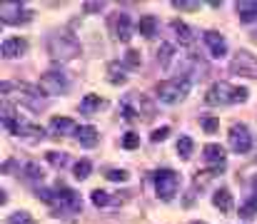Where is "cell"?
Returning a JSON list of instances; mask_svg holds the SVG:
<instances>
[{"label": "cell", "instance_id": "cell-1", "mask_svg": "<svg viewBox=\"0 0 257 224\" xmlns=\"http://www.w3.org/2000/svg\"><path fill=\"white\" fill-rule=\"evenodd\" d=\"M247 95H250L247 87H237V85H230V82H215V85H210L207 95H205V102L212 105V107L237 105V102H245Z\"/></svg>", "mask_w": 257, "mask_h": 224}, {"label": "cell", "instance_id": "cell-2", "mask_svg": "<svg viewBox=\"0 0 257 224\" xmlns=\"http://www.w3.org/2000/svg\"><path fill=\"white\" fill-rule=\"evenodd\" d=\"M192 82L187 77H170V80H162L158 82L155 93H158V100L165 102V105H175V102H182L190 93Z\"/></svg>", "mask_w": 257, "mask_h": 224}, {"label": "cell", "instance_id": "cell-3", "mask_svg": "<svg viewBox=\"0 0 257 224\" xmlns=\"http://www.w3.org/2000/svg\"><path fill=\"white\" fill-rule=\"evenodd\" d=\"M80 53V45L70 35H50L48 37V55L55 62H68Z\"/></svg>", "mask_w": 257, "mask_h": 224}, {"label": "cell", "instance_id": "cell-4", "mask_svg": "<svg viewBox=\"0 0 257 224\" xmlns=\"http://www.w3.org/2000/svg\"><path fill=\"white\" fill-rule=\"evenodd\" d=\"M178 187H180V174L178 172H173V169H158L155 172V192H158V199L170 202V199L178 194Z\"/></svg>", "mask_w": 257, "mask_h": 224}, {"label": "cell", "instance_id": "cell-5", "mask_svg": "<svg viewBox=\"0 0 257 224\" xmlns=\"http://www.w3.org/2000/svg\"><path fill=\"white\" fill-rule=\"evenodd\" d=\"M68 87H70L68 75L65 73H55V70L45 73V75L40 77V82H38V90H40L42 95H65Z\"/></svg>", "mask_w": 257, "mask_h": 224}, {"label": "cell", "instance_id": "cell-6", "mask_svg": "<svg viewBox=\"0 0 257 224\" xmlns=\"http://www.w3.org/2000/svg\"><path fill=\"white\" fill-rule=\"evenodd\" d=\"M33 18L30 10H25L23 3H0V20L8 22V25H18V22H28Z\"/></svg>", "mask_w": 257, "mask_h": 224}, {"label": "cell", "instance_id": "cell-7", "mask_svg": "<svg viewBox=\"0 0 257 224\" xmlns=\"http://www.w3.org/2000/svg\"><path fill=\"white\" fill-rule=\"evenodd\" d=\"M230 70L235 75H245V77H257V57L247 50H240L237 55L232 57Z\"/></svg>", "mask_w": 257, "mask_h": 224}, {"label": "cell", "instance_id": "cell-8", "mask_svg": "<svg viewBox=\"0 0 257 224\" xmlns=\"http://www.w3.org/2000/svg\"><path fill=\"white\" fill-rule=\"evenodd\" d=\"M230 147L235 149V152H240V154H245V152H250V147H252V134H250V130L245 127V125H232V130H230Z\"/></svg>", "mask_w": 257, "mask_h": 224}, {"label": "cell", "instance_id": "cell-9", "mask_svg": "<svg viewBox=\"0 0 257 224\" xmlns=\"http://www.w3.org/2000/svg\"><path fill=\"white\" fill-rule=\"evenodd\" d=\"M205 162L210 165V172H222L225 169V147L222 145H215L210 142L205 145Z\"/></svg>", "mask_w": 257, "mask_h": 224}, {"label": "cell", "instance_id": "cell-10", "mask_svg": "<svg viewBox=\"0 0 257 224\" xmlns=\"http://www.w3.org/2000/svg\"><path fill=\"white\" fill-rule=\"evenodd\" d=\"M110 25H113V33H115L118 40L127 42L133 37V20H130L127 13H115V18L110 20Z\"/></svg>", "mask_w": 257, "mask_h": 224}, {"label": "cell", "instance_id": "cell-11", "mask_svg": "<svg viewBox=\"0 0 257 224\" xmlns=\"http://www.w3.org/2000/svg\"><path fill=\"white\" fill-rule=\"evenodd\" d=\"M202 40H205V45H207V50L212 53V57H225V55H227V42H225V37H222L220 33L207 30V33L202 35Z\"/></svg>", "mask_w": 257, "mask_h": 224}, {"label": "cell", "instance_id": "cell-12", "mask_svg": "<svg viewBox=\"0 0 257 224\" xmlns=\"http://www.w3.org/2000/svg\"><path fill=\"white\" fill-rule=\"evenodd\" d=\"M0 53H3V57H20L28 53V42L23 37H5Z\"/></svg>", "mask_w": 257, "mask_h": 224}, {"label": "cell", "instance_id": "cell-13", "mask_svg": "<svg viewBox=\"0 0 257 224\" xmlns=\"http://www.w3.org/2000/svg\"><path fill=\"white\" fill-rule=\"evenodd\" d=\"M75 137H78V142L85 145V147H95V145H98V130H95L93 125H82V127H78Z\"/></svg>", "mask_w": 257, "mask_h": 224}, {"label": "cell", "instance_id": "cell-14", "mask_svg": "<svg viewBox=\"0 0 257 224\" xmlns=\"http://www.w3.org/2000/svg\"><path fill=\"white\" fill-rule=\"evenodd\" d=\"M212 205H215L220 212H232V207H235V202H232V194H230V189H217L215 194H212Z\"/></svg>", "mask_w": 257, "mask_h": 224}, {"label": "cell", "instance_id": "cell-15", "mask_svg": "<svg viewBox=\"0 0 257 224\" xmlns=\"http://www.w3.org/2000/svg\"><path fill=\"white\" fill-rule=\"evenodd\" d=\"M50 130L55 134H68V132H78V125L70 117H53L50 120Z\"/></svg>", "mask_w": 257, "mask_h": 224}, {"label": "cell", "instance_id": "cell-16", "mask_svg": "<svg viewBox=\"0 0 257 224\" xmlns=\"http://www.w3.org/2000/svg\"><path fill=\"white\" fill-rule=\"evenodd\" d=\"M138 33L142 37H153L158 33V18L155 15H142L140 22H138Z\"/></svg>", "mask_w": 257, "mask_h": 224}, {"label": "cell", "instance_id": "cell-17", "mask_svg": "<svg viewBox=\"0 0 257 224\" xmlns=\"http://www.w3.org/2000/svg\"><path fill=\"white\" fill-rule=\"evenodd\" d=\"M237 15H240L242 22L257 20V0H245V3H237Z\"/></svg>", "mask_w": 257, "mask_h": 224}, {"label": "cell", "instance_id": "cell-18", "mask_svg": "<svg viewBox=\"0 0 257 224\" xmlns=\"http://www.w3.org/2000/svg\"><path fill=\"white\" fill-rule=\"evenodd\" d=\"M173 30L178 33L180 42H185V45H190L192 40H195V33H192V28H187L182 20H173Z\"/></svg>", "mask_w": 257, "mask_h": 224}, {"label": "cell", "instance_id": "cell-19", "mask_svg": "<svg viewBox=\"0 0 257 224\" xmlns=\"http://www.w3.org/2000/svg\"><path fill=\"white\" fill-rule=\"evenodd\" d=\"M108 80L113 82V85H122L125 80H127V75H125V65H120V62H110L108 65Z\"/></svg>", "mask_w": 257, "mask_h": 224}, {"label": "cell", "instance_id": "cell-20", "mask_svg": "<svg viewBox=\"0 0 257 224\" xmlns=\"http://www.w3.org/2000/svg\"><path fill=\"white\" fill-rule=\"evenodd\" d=\"M255 214H257V192H252L250 199L240 207V217H242V219H252Z\"/></svg>", "mask_w": 257, "mask_h": 224}, {"label": "cell", "instance_id": "cell-21", "mask_svg": "<svg viewBox=\"0 0 257 224\" xmlns=\"http://www.w3.org/2000/svg\"><path fill=\"white\" fill-rule=\"evenodd\" d=\"M105 102L100 100V95H85L82 97V102H80V110L82 112H95V110H100Z\"/></svg>", "mask_w": 257, "mask_h": 224}, {"label": "cell", "instance_id": "cell-22", "mask_svg": "<svg viewBox=\"0 0 257 224\" xmlns=\"http://www.w3.org/2000/svg\"><path fill=\"white\" fill-rule=\"evenodd\" d=\"M178 154L182 157V160H187V157L192 154V137H187V134H182V137L178 140Z\"/></svg>", "mask_w": 257, "mask_h": 224}, {"label": "cell", "instance_id": "cell-23", "mask_svg": "<svg viewBox=\"0 0 257 224\" xmlns=\"http://www.w3.org/2000/svg\"><path fill=\"white\" fill-rule=\"evenodd\" d=\"M90 199H93L95 207H105V205H110V202H113L110 199V192H105V189H93V197Z\"/></svg>", "mask_w": 257, "mask_h": 224}, {"label": "cell", "instance_id": "cell-24", "mask_svg": "<svg viewBox=\"0 0 257 224\" xmlns=\"http://www.w3.org/2000/svg\"><path fill=\"white\" fill-rule=\"evenodd\" d=\"M75 179H85V177H90V172H93V165H90V160H80L78 165H75Z\"/></svg>", "mask_w": 257, "mask_h": 224}, {"label": "cell", "instance_id": "cell-25", "mask_svg": "<svg viewBox=\"0 0 257 224\" xmlns=\"http://www.w3.org/2000/svg\"><path fill=\"white\" fill-rule=\"evenodd\" d=\"M25 177L30 182H42V169L38 165H25Z\"/></svg>", "mask_w": 257, "mask_h": 224}, {"label": "cell", "instance_id": "cell-26", "mask_svg": "<svg viewBox=\"0 0 257 224\" xmlns=\"http://www.w3.org/2000/svg\"><path fill=\"white\" fill-rule=\"evenodd\" d=\"M122 147H125V149H135V147H140V134L127 132L125 137H122Z\"/></svg>", "mask_w": 257, "mask_h": 224}, {"label": "cell", "instance_id": "cell-27", "mask_svg": "<svg viewBox=\"0 0 257 224\" xmlns=\"http://www.w3.org/2000/svg\"><path fill=\"white\" fill-rule=\"evenodd\" d=\"M125 65H127V67H140V65H142L140 53H138V50H127V53H125Z\"/></svg>", "mask_w": 257, "mask_h": 224}, {"label": "cell", "instance_id": "cell-28", "mask_svg": "<svg viewBox=\"0 0 257 224\" xmlns=\"http://www.w3.org/2000/svg\"><path fill=\"white\" fill-rule=\"evenodd\" d=\"M202 130H205L207 134H215V132L220 130V120H217V117H202Z\"/></svg>", "mask_w": 257, "mask_h": 224}, {"label": "cell", "instance_id": "cell-29", "mask_svg": "<svg viewBox=\"0 0 257 224\" xmlns=\"http://www.w3.org/2000/svg\"><path fill=\"white\" fill-rule=\"evenodd\" d=\"M10 224H35V219L28 212H15L10 214Z\"/></svg>", "mask_w": 257, "mask_h": 224}, {"label": "cell", "instance_id": "cell-30", "mask_svg": "<svg viewBox=\"0 0 257 224\" xmlns=\"http://www.w3.org/2000/svg\"><path fill=\"white\" fill-rule=\"evenodd\" d=\"M105 177H108L110 182H127V172L125 169H108Z\"/></svg>", "mask_w": 257, "mask_h": 224}, {"label": "cell", "instance_id": "cell-31", "mask_svg": "<svg viewBox=\"0 0 257 224\" xmlns=\"http://www.w3.org/2000/svg\"><path fill=\"white\" fill-rule=\"evenodd\" d=\"M48 162L55 165V167H62V165L68 162V157H65V154H60V152H48Z\"/></svg>", "mask_w": 257, "mask_h": 224}, {"label": "cell", "instance_id": "cell-32", "mask_svg": "<svg viewBox=\"0 0 257 224\" xmlns=\"http://www.w3.org/2000/svg\"><path fill=\"white\" fill-rule=\"evenodd\" d=\"M167 134H170V127H158V130H153L150 140H153V142H162V140H167Z\"/></svg>", "mask_w": 257, "mask_h": 224}, {"label": "cell", "instance_id": "cell-33", "mask_svg": "<svg viewBox=\"0 0 257 224\" xmlns=\"http://www.w3.org/2000/svg\"><path fill=\"white\" fill-rule=\"evenodd\" d=\"M173 5L180 10H200V3H187V0H175Z\"/></svg>", "mask_w": 257, "mask_h": 224}, {"label": "cell", "instance_id": "cell-34", "mask_svg": "<svg viewBox=\"0 0 257 224\" xmlns=\"http://www.w3.org/2000/svg\"><path fill=\"white\" fill-rule=\"evenodd\" d=\"M122 117H125L127 122H130V120H135V110H133L130 105H125V107H122Z\"/></svg>", "mask_w": 257, "mask_h": 224}, {"label": "cell", "instance_id": "cell-35", "mask_svg": "<svg viewBox=\"0 0 257 224\" xmlns=\"http://www.w3.org/2000/svg\"><path fill=\"white\" fill-rule=\"evenodd\" d=\"M102 8V3H88L85 5V10H100Z\"/></svg>", "mask_w": 257, "mask_h": 224}, {"label": "cell", "instance_id": "cell-36", "mask_svg": "<svg viewBox=\"0 0 257 224\" xmlns=\"http://www.w3.org/2000/svg\"><path fill=\"white\" fill-rule=\"evenodd\" d=\"M195 224H202V222H195Z\"/></svg>", "mask_w": 257, "mask_h": 224}, {"label": "cell", "instance_id": "cell-37", "mask_svg": "<svg viewBox=\"0 0 257 224\" xmlns=\"http://www.w3.org/2000/svg\"><path fill=\"white\" fill-rule=\"evenodd\" d=\"M255 37H257V35H255Z\"/></svg>", "mask_w": 257, "mask_h": 224}]
</instances>
